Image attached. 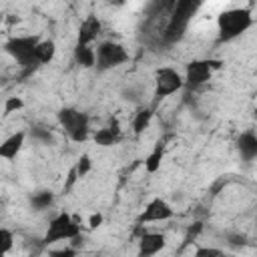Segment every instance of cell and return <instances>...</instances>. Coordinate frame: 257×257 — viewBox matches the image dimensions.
Here are the masks:
<instances>
[{
    "mask_svg": "<svg viewBox=\"0 0 257 257\" xmlns=\"http://www.w3.org/2000/svg\"><path fill=\"white\" fill-rule=\"evenodd\" d=\"M108 128H110L112 133H116V135H120V124H118V120H116L114 116L110 118V124H108Z\"/></svg>",
    "mask_w": 257,
    "mask_h": 257,
    "instance_id": "30",
    "label": "cell"
},
{
    "mask_svg": "<svg viewBox=\"0 0 257 257\" xmlns=\"http://www.w3.org/2000/svg\"><path fill=\"white\" fill-rule=\"evenodd\" d=\"M253 26V12L249 8H229L217 16L219 42H231Z\"/></svg>",
    "mask_w": 257,
    "mask_h": 257,
    "instance_id": "2",
    "label": "cell"
},
{
    "mask_svg": "<svg viewBox=\"0 0 257 257\" xmlns=\"http://www.w3.org/2000/svg\"><path fill=\"white\" fill-rule=\"evenodd\" d=\"M76 181H78V177H76V171H74V167H72V169L68 171V177H66V181H64V187H62V191H64V193H70Z\"/></svg>",
    "mask_w": 257,
    "mask_h": 257,
    "instance_id": "27",
    "label": "cell"
},
{
    "mask_svg": "<svg viewBox=\"0 0 257 257\" xmlns=\"http://www.w3.org/2000/svg\"><path fill=\"white\" fill-rule=\"evenodd\" d=\"M90 169H92V161H90V155H88V153H82V155L78 157V161H76V165H74V171H76V177H78V179H82V177H86V175L90 173Z\"/></svg>",
    "mask_w": 257,
    "mask_h": 257,
    "instance_id": "22",
    "label": "cell"
},
{
    "mask_svg": "<svg viewBox=\"0 0 257 257\" xmlns=\"http://www.w3.org/2000/svg\"><path fill=\"white\" fill-rule=\"evenodd\" d=\"M199 6H201V2H195V0H179L173 4L171 18L163 30V42L165 44H175V42L183 40L187 28H189V22L193 20Z\"/></svg>",
    "mask_w": 257,
    "mask_h": 257,
    "instance_id": "1",
    "label": "cell"
},
{
    "mask_svg": "<svg viewBox=\"0 0 257 257\" xmlns=\"http://www.w3.org/2000/svg\"><path fill=\"white\" fill-rule=\"evenodd\" d=\"M38 42H40L38 36H14V38H8L4 42L6 54H10L16 60V64L22 68L20 78H28L40 66L34 60V48Z\"/></svg>",
    "mask_w": 257,
    "mask_h": 257,
    "instance_id": "3",
    "label": "cell"
},
{
    "mask_svg": "<svg viewBox=\"0 0 257 257\" xmlns=\"http://www.w3.org/2000/svg\"><path fill=\"white\" fill-rule=\"evenodd\" d=\"M92 139H94V143H96L98 147H112V145H116V143L122 139V135H116V133H112L108 126H104V128H98Z\"/></svg>",
    "mask_w": 257,
    "mask_h": 257,
    "instance_id": "19",
    "label": "cell"
},
{
    "mask_svg": "<svg viewBox=\"0 0 257 257\" xmlns=\"http://www.w3.org/2000/svg\"><path fill=\"white\" fill-rule=\"evenodd\" d=\"M54 54H56V44H54V40H40L38 44H36V48H34V60L42 66V64H48V62H52V58H54Z\"/></svg>",
    "mask_w": 257,
    "mask_h": 257,
    "instance_id": "14",
    "label": "cell"
},
{
    "mask_svg": "<svg viewBox=\"0 0 257 257\" xmlns=\"http://www.w3.org/2000/svg\"><path fill=\"white\" fill-rule=\"evenodd\" d=\"M217 257H235V255H229V253H223V251H221Z\"/></svg>",
    "mask_w": 257,
    "mask_h": 257,
    "instance_id": "31",
    "label": "cell"
},
{
    "mask_svg": "<svg viewBox=\"0 0 257 257\" xmlns=\"http://www.w3.org/2000/svg\"><path fill=\"white\" fill-rule=\"evenodd\" d=\"M227 239H229V243L235 245V247H243V245H247V237L241 235V233H229Z\"/></svg>",
    "mask_w": 257,
    "mask_h": 257,
    "instance_id": "28",
    "label": "cell"
},
{
    "mask_svg": "<svg viewBox=\"0 0 257 257\" xmlns=\"http://www.w3.org/2000/svg\"><path fill=\"white\" fill-rule=\"evenodd\" d=\"M14 247V233L6 227H0V257H4Z\"/></svg>",
    "mask_w": 257,
    "mask_h": 257,
    "instance_id": "21",
    "label": "cell"
},
{
    "mask_svg": "<svg viewBox=\"0 0 257 257\" xmlns=\"http://www.w3.org/2000/svg\"><path fill=\"white\" fill-rule=\"evenodd\" d=\"M201 231H203V223H201V221H195V223H193V225L187 229V235H185V245H187V243H193Z\"/></svg>",
    "mask_w": 257,
    "mask_h": 257,
    "instance_id": "24",
    "label": "cell"
},
{
    "mask_svg": "<svg viewBox=\"0 0 257 257\" xmlns=\"http://www.w3.org/2000/svg\"><path fill=\"white\" fill-rule=\"evenodd\" d=\"M163 157H165V147L163 143H157V147L147 155L145 159V169L147 173H157L161 169V163H163Z\"/></svg>",
    "mask_w": 257,
    "mask_h": 257,
    "instance_id": "18",
    "label": "cell"
},
{
    "mask_svg": "<svg viewBox=\"0 0 257 257\" xmlns=\"http://www.w3.org/2000/svg\"><path fill=\"white\" fill-rule=\"evenodd\" d=\"M0 22H2V14H0Z\"/></svg>",
    "mask_w": 257,
    "mask_h": 257,
    "instance_id": "32",
    "label": "cell"
},
{
    "mask_svg": "<svg viewBox=\"0 0 257 257\" xmlns=\"http://www.w3.org/2000/svg\"><path fill=\"white\" fill-rule=\"evenodd\" d=\"M80 235V225L78 221L68 215L66 211L58 213L50 223H48V229L44 233V239L42 243L44 245H52L56 241H64V239H76Z\"/></svg>",
    "mask_w": 257,
    "mask_h": 257,
    "instance_id": "5",
    "label": "cell"
},
{
    "mask_svg": "<svg viewBox=\"0 0 257 257\" xmlns=\"http://www.w3.org/2000/svg\"><path fill=\"white\" fill-rule=\"evenodd\" d=\"M102 221H104V217H102L100 213H94V215L88 217V227H90V229H98V227L102 225Z\"/></svg>",
    "mask_w": 257,
    "mask_h": 257,
    "instance_id": "29",
    "label": "cell"
},
{
    "mask_svg": "<svg viewBox=\"0 0 257 257\" xmlns=\"http://www.w3.org/2000/svg\"><path fill=\"white\" fill-rule=\"evenodd\" d=\"M185 86V80L179 70L171 66H161L155 70V98H165L179 92Z\"/></svg>",
    "mask_w": 257,
    "mask_h": 257,
    "instance_id": "8",
    "label": "cell"
},
{
    "mask_svg": "<svg viewBox=\"0 0 257 257\" xmlns=\"http://www.w3.org/2000/svg\"><path fill=\"white\" fill-rule=\"evenodd\" d=\"M48 257H76V249H74V247L52 249V251H48Z\"/></svg>",
    "mask_w": 257,
    "mask_h": 257,
    "instance_id": "25",
    "label": "cell"
},
{
    "mask_svg": "<svg viewBox=\"0 0 257 257\" xmlns=\"http://www.w3.org/2000/svg\"><path fill=\"white\" fill-rule=\"evenodd\" d=\"M74 62L80 64L82 68H92L96 64V56H94V50L90 46H84V44H76L74 46Z\"/></svg>",
    "mask_w": 257,
    "mask_h": 257,
    "instance_id": "17",
    "label": "cell"
},
{
    "mask_svg": "<svg viewBox=\"0 0 257 257\" xmlns=\"http://www.w3.org/2000/svg\"><path fill=\"white\" fill-rule=\"evenodd\" d=\"M30 137H32V141H36L40 145H52L54 143V135L46 126H32L30 128Z\"/></svg>",
    "mask_w": 257,
    "mask_h": 257,
    "instance_id": "20",
    "label": "cell"
},
{
    "mask_svg": "<svg viewBox=\"0 0 257 257\" xmlns=\"http://www.w3.org/2000/svg\"><path fill=\"white\" fill-rule=\"evenodd\" d=\"M221 66H223V60H219V58H195V60L187 62L185 76H183L185 86L197 88V86L205 84L211 78V74L215 70H219Z\"/></svg>",
    "mask_w": 257,
    "mask_h": 257,
    "instance_id": "6",
    "label": "cell"
},
{
    "mask_svg": "<svg viewBox=\"0 0 257 257\" xmlns=\"http://www.w3.org/2000/svg\"><path fill=\"white\" fill-rule=\"evenodd\" d=\"M24 139H26V133L24 131H18V133L10 135L8 139H4L0 143V159L14 161L18 157V153L22 151V147H24Z\"/></svg>",
    "mask_w": 257,
    "mask_h": 257,
    "instance_id": "12",
    "label": "cell"
},
{
    "mask_svg": "<svg viewBox=\"0 0 257 257\" xmlns=\"http://www.w3.org/2000/svg\"><path fill=\"white\" fill-rule=\"evenodd\" d=\"M56 118L60 122V126L66 131V135L70 137V141L74 143H84L88 139V128H90V116L78 108L72 106H62L56 112Z\"/></svg>",
    "mask_w": 257,
    "mask_h": 257,
    "instance_id": "4",
    "label": "cell"
},
{
    "mask_svg": "<svg viewBox=\"0 0 257 257\" xmlns=\"http://www.w3.org/2000/svg\"><path fill=\"white\" fill-rule=\"evenodd\" d=\"M237 151L243 161L251 163L257 157V135L253 131H245L237 137Z\"/></svg>",
    "mask_w": 257,
    "mask_h": 257,
    "instance_id": "13",
    "label": "cell"
},
{
    "mask_svg": "<svg viewBox=\"0 0 257 257\" xmlns=\"http://www.w3.org/2000/svg\"><path fill=\"white\" fill-rule=\"evenodd\" d=\"M221 251L217 247H197L193 257H217Z\"/></svg>",
    "mask_w": 257,
    "mask_h": 257,
    "instance_id": "26",
    "label": "cell"
},
{
    "mask_svg": "<svg viewBox=\"0 0 257 257\" xmlns=\"http://www.w3.org/2000/svg\"><path fill=\"white\" fill-rule=\"evenodd\" d=\"M173 215H175L173 207H171V205H169L165 199H161V197H155V199H151V201L147 203V207L141 211V215H139L137 223H139V225H143V223L167 221V219H171Z\"/></svg>",
    "mask_w": 257,
    "mask_h": 257,
    "instance_id": "9",
    "label": "cell"
},
{
    "mask_svg": "<svg viewBox=\"0 0 257 257\" xmlns=\"http://www.w3.org/2000/svg\"><path fill=\"white\" fill-rule=\"evenodd\" d=\"M167 247V237L163 233H143L139 239L137 257H155Z\"/></svg>",
    "mask_w": 257,
    "mask_h": 257,
    "instance_id": "11",
    "label": "cell"
},
{
    "mask_svg": "<svg viewBox=\"0 0 257 257\" xmlns=\"http://www.w3.org/2000/svg\"><path fill=\"white\" fill-rule=\"evenodd\" d=\"M151 118H153V108L151 106H141L135 112V118H133V133H135V137H141L149 128Z\"/></svg>",
    "mask_w": 257,
    "mask_h": 257,
    "instance_id": "15",
    "label": "cell"
},
{
    "mask_svg": "<svg viewBox=\"0 0 257 257\" xmlns=\"http://www.w3.org/2000/svg\"><path fill=\"white\" fill-rule=\"evenodd\" d=\"M100 34H102V22L98 20V16L88 14V16L80 22V26H78V32H76V44L90 46V42H94Z\"/></svg>",
    "mask_w": 257,
    "mask_h": 257,
    "instance_id": "10",
    "label": "cell"
},
{
    "mask_svg": "<svg viewBox=\"0 0 257 257\" xmlns=\"http://www.w3.org/2000/svg\"><path fill=\"white\" fill-rule=\"evenodd\" d=\"M54 205V193L52 191H36L30 195V209L32 211H46Z\"/></svg>",
    "mask_w": 257,
    "mask_h": 257,
    "instance_id": "16",
    "label": "cell"
},
{
    "mask_svg": "<svg viewBox=\"0 0 257 257\" xmlns=\"http://www.w3.org/2000/svg\"><path fill=\"white\" fill-rule=\"evenodd\" d=\"M94 56H96V68L98 70H110V68H116L120 64H124L128 60V52L126 48L120 44V42H114V40H104L96 46L94 50Z\"/></svg>",
    "mask_w": 257,
    "mask_h": 257,
    "instance_id": "7",
    "label": "cell"
},
{
    "mask_svg": "<svg viewBox=\"0 0 257 257\" xmlns=\"http://www.w3.org/2000/svg\"><path fill=\"white\" fill-rule=\"evenodd\" d=\"M22 106H24V100H22L20 96H10V98H6V102H4V114L8 116V114L20 110Z\"/></svg>",
    "mask_w": 257,
    "mask_h": 257,
    "instance_id": "23",
    "label": "cell"
}]
</instances>
